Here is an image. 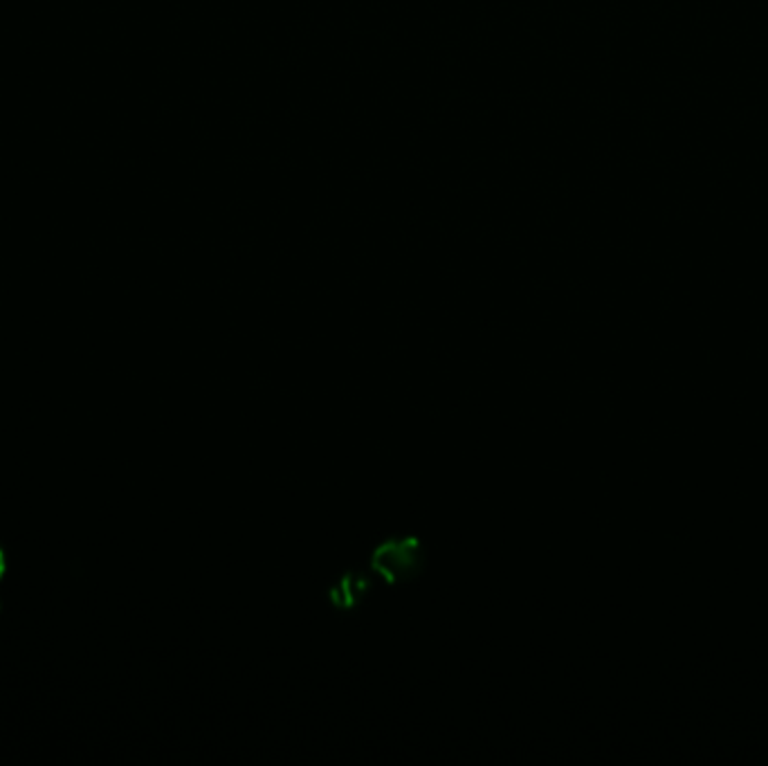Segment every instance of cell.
I'll return each instance as SVG.
<instances>
[{"label":"cell","mask_w":768,"mask_h":766,"mask_svg":"<svg viewBox=\"0 0 768 766\" xmlns=\"http://www.w3.org/2000/svg\"><path fill=\"white\" fill-rule=\"evenodd\" d=\"M427 553L423 542L416 535L392 538L373 549L369 566L387 581L392 587L407 585L416 581L425 571Z\"/></svg>","instance_id":"obj_1"},{"label":"cell","mask_w":768,"mask_h":766,"mask_svg":"<svg viewBox=\"0 0 768 766\" xmlns=\"http://www.w3.org/2000/svg\"><path fill=\"white\" fill-rule=\"evenodd\" d=\"M369 589H371V581L366 576H362V573H346L338 585L331 587L329 600L338 609H353L362 603Z\"/></svg>","instance_id":"obj_2"},{"label":"cell","mask_w":768,"mask_h":766,"mask_svg":"<svg viewBox=\"0 0 768 766\" xmlns=\"http://www.w3.org/2000/svg\"><path fill=\"white\" fill-rule=\"evenodd\" d=\"M6 573V557H3V551H0V576Z\"/></svg>","instance_id":"obj_3"}]
</instances>
